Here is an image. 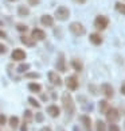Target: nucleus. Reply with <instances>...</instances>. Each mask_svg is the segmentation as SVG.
I'll list each match as a JSON object with an SVG mask.
<instances>
[{
  "label": "nucleus",
  "mask_w": 125,
  "mask_h": 131,
  "mask_svg": "<svg viewBox=\"0 0 125 131\" xmlns=\"http://www.w3.org/2000/svg\"><path fill=\"white\" fill-rule=\"evenodd\" d=\"M65 85L69 89V92H74L79 88V82H78V77L77 76H69L65 80Z\"/></svg>",
  "instance_id": "423d86ee"
},
{
  "label": "nucleus",
  "mask_w": 125,
  "mask_h": 131,
  "mask_svg": "<svg viewBox=\"0 0 125 131\" xmlns=\"http://www.w3.org/2000/svg\"><path fill=\"white\" fill-rule=\"evenodd\" d=\"M54 18L57 19V20H61V22L69 20V18H70V9L67 8L66 6H59L58 8L55 9V12H54Z\"/></svg>",
  "instance_id": "f03ea898"
},
{
  "label": "nucleus",
  "mask_w": 125,
  "mask_h": 131,
  "mask_svg": "<svg viewBox=\"0 0 125 131\" xmlns=\"http://www.w3.org/2000/svg\"><path fill=\"white\" fill-rule=\"evenodd\" d=\"M20 131H28V126H27V122H26V120L22 123V126H20Z\"/></svg>",
  "instance_id": "c9c22d12"
},
{
  "label": "nucleus",
  "mask_w": 125,
  "mask_h": 131,
  "mask_svg": "<svg viewBox=\"0 0 125 131\" xmlns=\"http://www.w3.org/2000/svg\"><path fill=\"white\" fill-rule=\"evenodd\" d=\"M114 8H116V11L120 12L121 15H125V3H121V2H117L114 4Z\"/></svg>",
  "instance_id": "5701e85b"
},
{
  "label": "nucleus",
  "mask_w": 125,
  "mask_h": 131,
  "mask_svg": "<svg viewBox=\"0 0 125 131\" xmlns=\"http://www.w3.org/2000/svg\"><path fill=\"white\" fill-rule=\"evenodd\" d=\"M89 91H90V92H93L94 95H97V93H98V91H97V88H95V86H94L93 84H90V85H89Z\"/></svg>",
  "instance_id": "f704fd0d"
},
{
  "label": "nucleus",
  "mask_w": 125,
  "mask_h": 131,
  "mask_svg": "<svg viewBox=\"0 0 125 131\" xmlns=\"http://www.w3.org/2000/svg\"><path fill=\"white\" fill-rule=\"evenodd\" d=\"M26 57H27V54L23 49H13V51L11 53V58L13 61H18V62L19 61H24Z\"/></svg>",
  "instance_id": "f8f14e48"
},
{
  "label": "nucleus",
  "mask_w": 125,
  "mask_h": 131,
  "mask_svg": "<svg viewBox=\"0 0 125 131\" xmlns=\"http://www.w3.org/2000/svg\"><path fill=\"white\" fill-rule=\"evenodd\" d=\"M79 122L82 124V128L85 131H93V123H92V118L88 114H82L79 116Z\"/></svg>",
  "instance_id": "9d476101"
},
{
  "label": "nucleus",
  "mask_w": 125,
  "mask_h": 131,
  "mask_svg": "<svg viewBox=\"0 0 125 131\" xmlns=\"http://www.w3.org/2000/svg\"><path fill=\"white\" fill-rule=\"evenodd\" d=\"M106 123L104 122V120L98 119L97 122H95V131H106Z\"/></svg>",
  "instance_id": "4be33fe9"
},
{
  "label": "nucleus",
  "mask_w": 125,
  "mask_h": 131,
  "mask_svg": "<svg viewBox=\"0 0 125 131\" xmlns=\"http://www.w3.org/2000/svg\"><path fill=\"white\" fill-rule=\"evenodd\" d=\"M74 3H77V4H85L86 2H88V0H73Z\"/></svg>",
  "instance_id": "58836bf2"
},
{
  "label": "nucleus",
  "mask_w": 125,
  "mask_h": 131,
  "mask_svg": "<svg viewBox=\"0 0 125 131\" xmlns=\"http://www.w3.org/2000/svg\"><path fill=\"white\" fill-rule=\"evenodd\" d=\"M55 69L61 72V73H65L67 70V66H66V57L63 53H59L58 57H57V61H55Z\"/></svg>",
  "instance_id": "0eeeda50"
},
{
  "label": "nucleus",
  "mask_w": 125,
  "mask_h": 131,
  "mask_svg": "<svg viewBox=\"0 0 125 131\" xmlns=\"http://www.w3.org/2000/svg\"><path fill=\"white\" fill-rule=\"evenodd\" d=\"M47 79H49V81L54 86H62V84H63V81H62V79H61V74H58L54 70L47 72Z\"/></svg>",
  "instance_id": "6e6552de"
},
{
  "label": "nucleus",
  "mask_w": 125,
  "mask_h": 131,
  "mask_svg": "<svg viewBox=\"0 0 125 131\" xmlns=\"http://www.w3.org/2000/svg\"><path fill=\"white\" fill-rule=\"evenodd\" d=\"M6 123H7V116L2 114L0 115V126H4Z\"/></svg>",
  "instance_id": "2f4dec72"
},
{
  "label": "nucleus",
  "mask_w": 125,
  "mask_h": 131,
  "mask_svg": "<svg viewBox=\"0 0 125 131\" xmlns=\"http://www.w3.org/2000/svg\"><path fill=\"white\" fill-rule=\"evenodd\" d=\"M61 101H62V107H63V110L66 112V116L67 118H73L77 112V107H75V101L71 97V93L69 91H66L62 93Z\"/></svg>",
  "instance_id": "f257e3e1"
},
{
  "label": "nucleus",
  "mask_w": 125,
  "mask_h": 131,
  "mask_svg": "<svg viewBox=\"0 0 125 131\" xmlns=\"http://www.w3.org/2000/svg\"><path fill=\"white\" fill-rule=\"evenodd\" d=\"M7 51H8L7 46H6V45H3V43H0V54H6Z\"/></svg>",
  "instance_id": "7c9ffc66"
},
{
  "label": "nucleus",
  "mask_w": 125,
  "mask_h": 131,
  "mask_svg": "<svg viewBox=\"0 0 125 131\" xmlns=\"http://www.w3.org/2000/svg\"><path fill=\"white\" fill-rule=\"evenodd\" d=\"M28 103H30L32 107H35V108H40V103L38 100H35L34 97H28Z\"/></svg>",
  "instance_id": "c85d7f7f"
},
{
  "label": "nucleus",
  "mask_w": 125,
  "mask_h": 131,
  "mask_svg": "<svg viewBox=\"0 0 125 131\" xmlns=\"http://www.w3.org/2000/svg\"><path fill=\"white\" fill-rule=\"evenodd\" d=\"M70 65H71V68H73L77 73H79V72L84 70V62L81 61L79 58H73L71 62H70Z\"/></svg>",
  "instance_id": "f3484780"
},
{
  "label": "nucleus",
  "mask_w": 125,
  "mask_h": 131,
  "mask_svg": "<svg viewBox=\"0 0 125 131\" xmlns=\"http://www.w3.org/2000/svg\"><path fill=\"white\" fill-rule=\"evenodd\" d=\"M39 131H52V128L50 127V126H45V127H42Z\"/></svg>",
  "instance_id": "4c0bfd02"
},
{
  "label": "nucleus",
  "mask_w": 125,
  "mask_h": 131,
  "mask_svg": "<svg viewBox=\"0 0 125 131\" xmlns=\"http://www.w3.org/2000/svg\"><path fill=\"white\" fill-rule=\"evenodd\" d=\"M18 15L19 16H28L30 15V9H28V7L27 6H19L18 7Z\"/></svg>",
  "instance_id": "aec40b11"
},
{
  "label": "nucleus",
  "mask_w": 125,
  "mask_h": 131,
  "mask_svg": "<svg viewBox=\"0 0 125 131\" xmlns=\"http://www.w3.org/2000/svg\"><path fill=\"white\" fill-rule=\"evenodd\" d=\"M109 107H110V104H109L108 99H102V100L98 101V111H100L101 114H105V112H106V111L109 110Z\"/></svg>",
  "instance_id": "a211bd4d"
},
{
  "label": "nucleus",
  "mask_w": 125,
  "mask_h": 131,
  "mask_svg": "<svg viewBox=\"0 0 125 131\" xmlns=\"http://www.w3.org/2000/svg\"><path fill=\"white\" fill-rule=\"evenodd\" d=\"M69 30L75 37H82V35L86 34V27L82 25V23H79V22L70 23V25H69Z\"/></svg>",
  "instance_id": "20e7f679"
},
{
  "label": "nucleus",
  "mask_w": 125,
  "mask_h": 131,
  "mask_svg": "<svg viewBox=\"0 0 125 131\" xmlns=\"http://www.w3.org/2000/svg\"><path fill=\"white\" fill-rule=\"evenodd\" d=\"M46 111H47V114H49L51 118H58V116L61 115V108L57 104H50L46 108Z\"/></svg>",
  "instance_id": "4468645a"
},
{
  "label": "nucleus",
  "mask_w": 125,
  "mask_h": 131,
  "mask_svg": "<svg viewBox=\"0 0 125 131\" xmlns=\"http://www.w3.org/2000/svg\"><path fill=\"white\" fill-rule=\"evenodd\" d=\"M23 118H24V120H26V122H31V120H32V118H34V114L31 112L30 110H26L24 112H23Z\"/></svg>",
  "instance_id": "393cba45"
},
{
  "label": "nucleus",
  "mask_w": 125,
  "mask_h": 131,
  "mask_svg": "<svg viewBox=\"0 0 125 131\" xmlns=\"http://www.w3.org/2000/svg\"><path fill=\"white\" fill-rule=\"evenodd\" d=\"M61 31H62V30H61L59 27H55V28H54V35H55V37H58V38L62 37V32H61Z\"/></svg>",
  "instance_id": "473e14b6"
},
{
  "label": "nucleus",
  "mask_w": 125,
  "mask_h": 131,
  "mask_svg": "<svg viewBox=\"0 0 125 131\" xmlns=\"http://www.w3.org/2000/svg\"><path fill=\"white\" fill-rule=\"evenodd\" d=\"M120 92H121V95L125 96V81L121 84V88H120Z\"/></svg>",
  "instance_id": "e433bc0d"
},
{
  "label": "nucleus",
  "mask_w": 125,
  "mask_h": 131,
  "mask_svg": "<svg viewBox=\"0 0 125 131\" xmlns=\"http://www.w3.org/2000/svg\"><path fill=\"white\" fill-rule=\"evenodd\" d=\"M109 26V18L105 15H97L94 18V27L97 31H104Z\"/></svg>",
  "instance_id": "7ed1b4c3"
},
{
  "label": "nucleus",
  "mask_w": 125,
  "mask_h": 131,
  "mask_svg": "<svg viewBox=\"0 0 125 131\" xmlns=\"http://www.w3.org/2000/svg\"><path fill=\"white\" fill-rule=\"evenodd\" d=\"M20 42H22L24 46H27V47H34V46H36V41H34L31 37L26 35V34H22V35H20Z\"/></svg>",
  "instance_id": "dca6fc26"
},
{
  "label": "nucleus",
  "mask_w": 125,
  "mask_h": 131,
  "mask_svg": "<svg viewBox=\"0 0 125 131\" xmlns=\"http://www.w3.org/2000/svg\"><path fill=\"white\" fill-rule=\"evenodd\" d=\"M57 131H66V130L62 128V127H58V128H57Z\"/></svg>",
  "instance_id": "37998d69"
},
{
  "label": "nucleus",
  "mask_w": 125,
  "mask_h": 131,
  "mask_svg": "<svg viewBox=\"0 0 125 131\" xmlns=\"http://www.w3.org/2000/svg\"><path fill=\"white\" fill-rule=\"evenodd\" d=\"M42 100L46 101V100H47V95H42Z\"/></svg>",
  "instance_id": "79ce46f5"
},
{
  "label": "nucleus",
  "mask_w": 125,
  "mask_h": 131,
  "mask_svg": "<svg viewBox=\"0 0 125 131\" xmlns=\"http://www.w3.org/2000/svg\"><path fill=\"white\" fill-rule=\"evenodd\" d=\"M89 41H90V43H92V45L100 46V45H102L104 38H102V35H101L100 32H92V34L89 35Z\"/></svg>",
  "instance_id": "ddd939ff"
},
{
  "label": "nucleus",
  "mask_w": 125,
  "mask_h": 131,
  "mask_svg": "<svg viewBox=\"0 0 125 131\" xmlns=\"http://www.w3.org/2000/svg\"><path fill=\"white\" fill-rule=\"evenodd\" d=\"M0 38H3V39H4V38H7V34L4 32L2 28H0Z\"/></svg>",
  "instance_id": "ea45409f"
},
{
  "label": "nucleus",
  "mask_w": 125,
  "mask_h": 131,
  "mask_svg": "<svg viewBox=\"0 0 125 131\" xmlns=\"http://www.w3.org/2000/svg\"><path fill=\"white\" fill-rule=\"evenodd\" d=\"M124 128H125V120H124Z\"/></svg>",
  "instance_id": "49530a36"
},
{
  "label": "nucleus",
  "mask_w": 125,
  "mask_h": 131,
  "mask_svg": "<svg viewBox=\"0 0 125 131\" xmlns=\"http://www.w3.org/2000/svg\"><path fill=\"white\" fill-rule=\"evenodd\" d=\"M8 124H9V127L13 128V130L18 128V126H19V118H18V116H15V115L11 116L9 120H8Z\"/></svg>",
  "instance_id": "412c9836"
},
{
  "label": "nucleus",
  "mask_w": 125,
  "mask_h": 131,
  "mask_svg": "<svg viewBox=\"0 0 125 131\" xmlns=\"http://www.w3.org/2000/svg\"><path fill=\"white\" fill-rule=\"evenodd\" d=\"M35 122H38V123H43L45 122V115H43L42 112H38V114H35Z\"/></svg>",
  "instance_id": "cd10ccee"
},
{
  "label": "nucleus",
  "mask_w": 125,
  "mask_h": 131,
  "mask_svg": "<svg viewBox=\"0 0 125 131\" xmlns=\"http://www.w3.org/2000/svg\"><path fill=\"white\" fill-rule=\"evenodd\" d=\"M28 89H30L32 93H39L42 91V85L39 82H30V84H28Z\"/></svg>",
  "instance_id": "6ab92c4d"
},
{
  "label": "nucleus",
  "mask_w": 125,
  "mask_h": 131,
  "mask_svg": "<svg viewBox=\"0 0 125 131\" xmlns=\"http://www.w3.org/2000/svg\"><path fill=\"white\" fill-rule=\"evenodd\" d=\"M2 26H3V22H2V20H0V27H2Z\"/></svg>",
  "instance_id": "c03bdc74"
},
{
  "label": "nucleus",
  "mask_w": 125,
  "mask_h": 131,
  "mask_svg": "<svg viewBox=\"0 0 125 131\" xmlns=\"http://www.w3.org/2000/svg\"><path fill=\"white\" fill-rule=\"evenodd\" d=\"M73 131H82V128H81L79 126L75 124V126H73Z\"/></svg>",
  "instance_id": "a19ab883"
},
{
  "label": "nucleus",
  "mask_w": 125,
  "mask_h": 131,
  "mask_svg": "<svg viewBox=\"0 0 125 131\" xmlns=\"http://www.w3.org/2000/svg\"><path fill=\"white\" fill-rule=\"evenodd\" d=\"M24 77L26 79H40V74L36 72H30V73H26Z\"/></svg>",
  "instance_id": "bb28decb"
},
{
  "label": "nucleus",
  "mask_w": 125,
  "mask_h": 131,
  "mask_svg": "<svg viewBox=\"0 0 125 131\" xmlns=\"http://www.w3.org/2000/svg\"><path fill=\"white\" fill-rule=\"evenodd\" d=\"M40 23L45 27H52L54 26V16L49 15V14H45V15L40 16Z\"/></svg>",
  "instance_id": "2eb2a0df"
},
{
  "label": "nucleus",
  "mask_w": 125,
  "mask_h": 131,
  "mask_svg": "<svg viewBox=\"0 0 125 131\" xmlns=\"http://www.w3.org/2000/svg\"><path fill=\"white\" fill-rule=\"evenodd\" d=\"M105 115H106V120L109 123H117L120 118H121V112H120L118 108H114V107L110 105L109 110L105 112Z\"/></svg>",
  "instance_id": "39448f33"
},
{
  "label": "nucleus",
  "mask_w": 125,
  "mask_h": 131,
  "mask_svg": "<svg viewBox=\"0 0 125 131\" xmlns=\"http://www.w3.org/2000/svg\"><path fill=\"white\" fill-rule=\"evenodd\" d=\"M101 92H102V95L105 96V99H108V100L114 97V88L112 86V84H109V82L101 84Z\"/></svg>",
  "instance_id": "1a4fd4ad"
},
{
  "label": "nucleus",
  "mask_w": 125,
  "mask_h": 131,
  "mask_svg": "<svg viewBox=\"0 0 125 131\" xmlns=\"http://www.w3.org/2000/svg\"><path fill=\"white\" fill-rule=\"evenodd\" d=\"M8 2H18V0H8Z\"/></svg>",
  "instance_id": "a18cd8bd"
},
{
  "label": "nucleus",
  "mask_w": 125,
  "mask_h": 131,
  "mask_svg": "<svg viewBox=\"0 0 125 131\" xmlns=\"http://www.w3.org/2000/svg\"><path fill=\"white\" fill-rule=\"evenodd\" d=\"M27 2H28V4H30V6L35 7V6H38V4L40 3V0H27Z\"/></svg>",
  "instance_id": "72a5a7b5"
},
{
  "label": "nucleus",
  "mask_w": 125,
  "mask_h": 131,
  "mask_svg": "<svg viewBox=\"0 0 125 131\" xmlns=\"http://www.w3.org/2000/svg\"><path fill=\"white\" fill-rule=\"evenodd\" d=\"M16 30L19 32H22V34H26L28 31V26L23 25V23H18V25H16Z\"/></svg>",
  "instance_id": "a878e982"
},
{
  "label": "nucleus",
  "mask_w": 125,
  "mask_h": 131,
  "mask_svg": "<svg viewBox=\"0 0 125 131\" xmlns=\"http://www.w3.org/2000/svg\"><path fill=\"white\" fill-rule=\"evenodd\" d=\"M106 131H121V130H120V127L116 123H110L109 127H106Z\"/></svg>",
  "instance_id": "c756f323"
},
{
  "label": "nucleus",
  "mask_w": 125,
  "mask_h": 131,
  "mask_svg": "<svg viewBox=\"0 0 125 131\" xmlns=\"http://www.w3.org/2000/svg\"><path fill=\"white\" fill-rule=\"evenodd\" d=\"M31 38L34 41H45L46 39V32L42 30V28H38V27H35V28H32V31H31Z\"/></svg>",
  "instance_id": "9b49d317"
},
{
  "label": "nucleus",
  "mask_w": 125,
  "mask_h": 131,
  "mask_svg": "<svg viewBox=\"0 0 125 131\" xmlns=\"http://www.w3.org/2000/svg\"><path fill=\"white\" fill-rule=\"evenodd\" d=\"M28 69H30V64H20V65L16 68V72L22 74V73H26Z\"/></svg>",
  "instance_id": "b1692460"
}]
</instances>
